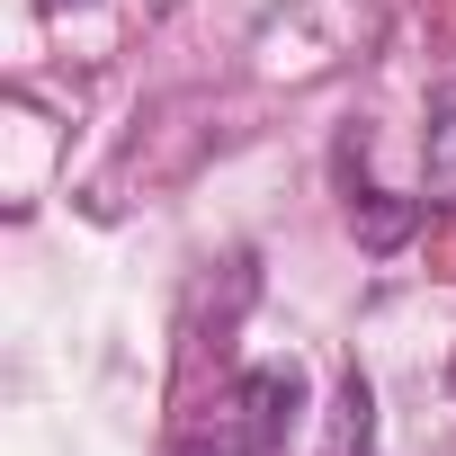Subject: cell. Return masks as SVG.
Masks as SVG:
<instances>
[{
  "mask_svg": "<svg viewBox=\"0 0 456 456\" xmlns=\"http://www.w3.org/2000/svg\"><path fill=\"white\" fill-rule=\"evenodd\" d=\"M45 10H72V0H45Z\"/></svg>",
  "mask_w": 456,
  "mask_h": 456,
  "instance_id": "3",
  "label": "cell"
},
{
  "mask_svg": "<svg viewBox=\"0 0 456 456\" xmlns=\"http://www.w3.org/2000/svg\"><path fill=\"white\" fill-rule=\"evenodd\" d=\"M296 403H305L296 367H251L233 394L215 403V456H269L296 429Z\"/></svg>",
  "mask_w": 456,
  "mask_h": 456,
  "instance_id": "1",
  "label": "cell"
},
{
  "mask_svg": "<svg viewBox=\"0 0 456 456\" xmlns=\"http://www.w3.org/2000/svg\"><path fill=\"white\" fill-rule=\"evenodd\" d=\"M340 456H349V447H340Z\"/></svg>",
  "mask_w": 456,
  "mask_h": 456,
  "instance_id": "4",
  "label": "cell"
},
{
  "mask_svg": "<svg viewBox=\"0 0 456 456\" xmlns=\"http://www.w3.org/2000/svg\"><path fill=\"white\" fill-rule=\"evenodd\" d=\"M420 161H429V197H456V81H447L438 108H429V143H420Z\"/></svg>",
  "mask_w": 456,
  "mask_h": 456,
  "instance_id": "2",
  "label": "cell"
}]
</instances>
